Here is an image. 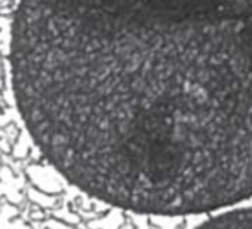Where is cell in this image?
<instances>
[{"label": "cell", "instance_id": "6da1fadb", "mask_svg": "<svg viewBox=\"0 0 252 229\" xmlns=\"http://www.w3.org/2000/svg\"><path fill=\"white\" fill-rule=\"evenodd\" d=\"M12 86L43 156L141 214L252 196V0H20Z\"/></svg>", "mask_w": 252, "mask_h": 229}, {"label": "cell", "instance_id": "7a4b0ae2", "mask_svg": "<svg viewBox=\"0 0 252 229\" xmlns=\"http://www.w3.org/2000/svg\"><path fill=\"white\" fill-rule=\"evenodd\" d=\"M196 229H252V207L214 216Z\"/></svg>", "mask_w": 252, "mask_h": 229}]
</instances>
